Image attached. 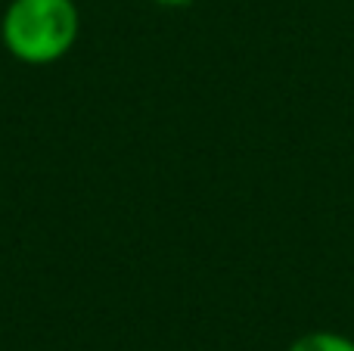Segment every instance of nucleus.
<instances>
[{
	"label": "nucleus",
	"instance_id": "nucleus-1",
	"mask_svg": "<svg viewBox=\"0 0 354 351\" xmlns=\"http://www.w3.org/2000/svg\"><path fill=\"white\" fill-rule=\"evenodd\" d=\"M81 35L75 0H10L0 16L3 50L22 66H53L66 59Z\"/></svg>",
	"mask_w": 354,
	"mask_h": 351
},
{
	"label": "nucleus",
	"instance_id": "nucleus-2",
	"mask_svg": "<svg viewBox=\"0 0 354 351\" xmlns=\"http://www.w3.org/2000/svg\"><path fill=\"white\" fill-rule=\"evenodd\" d=\"M286 351H354V339L333 330H311V333L299 336Z\"/></svg>",
	"mask_w": 354,
	"mask_h": 351
},
{
	"label": "nucleus",
	"instance_id": "nucleus-3",
	"mask_svg": "<svg viewBox=\"0 0 354 351\" xmlns=\"http://www.w3.org/2000/svg\"><path fill=\"white\" fill-rule=\"evenodd\" d=\"M156 6H162V10H187L193 0H153Z\"/></svg>",
	"mask_w": 354,
	"mask_h": 351
}]
</instances>
